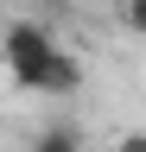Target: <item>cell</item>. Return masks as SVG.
<instances>
[{"label":"cell","instance_id":"cell-1","mask_svg":"<svg viewBox=\"0 0 146 152\" xmlns=\"http://www.w3.org/2000/svg\"><path fill=\"white\" fill-rule=\"evenodd\" d=\"M0 64L32 95H76L83 89V64L38 26V19H13V26L0 32Z\"/></svg>","mask_w":146,"mask_h":152},{"label":"cell","instance_id":"cell-2","mask_svg":"<svg viewBox=\"0 0 146 152\" xmlns=\"http://www.w3.org/2000/svg\"><path fill=\"white\" fill-rule=\"evenodd\" d=\"M32 152H83V133L70 127V121H51L38 140H32Z\"/></svg>","mask_w":146,"mask_h":152},{"label":"cell","instance_id":"cell-3","mask_svg":"<svg viewBox=\"0 0 146 152\" xmlns=\"http://www.w3.org/2000/svg\"><path fill=\"white\" fill-rule=\"evenodd\" d=\"M121 13H127V26H134V32H146V0H127Z\"/></svg>","mask_w":146,"mask_h":152},{"label":"cell","instance_id":"cell-4","mask_svg":"<svg viewBox=\"0 0 146 152\" xmlns=\"http://www.w3.org/2000/svg\"><path fill=\"white\" fill-rule=\"evenodd\" d=\"M114 152H146V133H121V146Z\"/></svg>","mask_w":146,"mask_h":152},{"label":"cell","instance_id":"cell-5","mask_svg":"<svg viewBox=\"0 0 146 152\" xmlns=\"http://www.w3.org/2000/svg\"><path fill=\"white\" fill-rule=\"evenodd\" d=\"M51 7H70V0H51Z\"/></svg>","mask_w":146,"mask_h":152}]
</instances>
